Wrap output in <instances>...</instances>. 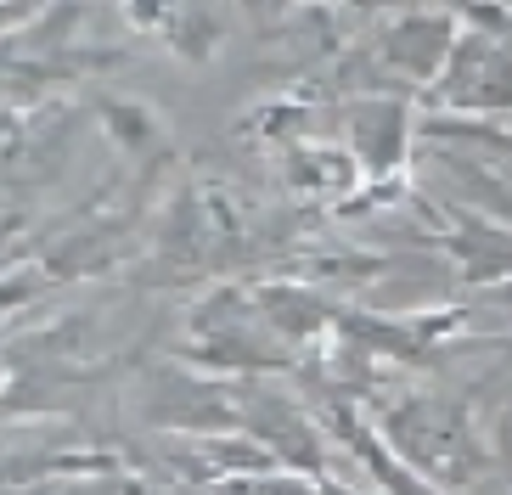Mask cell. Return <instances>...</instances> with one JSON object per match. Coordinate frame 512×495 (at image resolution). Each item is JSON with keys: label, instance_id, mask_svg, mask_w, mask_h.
Instances as JSON below:
<instances>
[{"label": "cell", "instance_id": "6da1fadb", "mask_svg": "<svg viewBox=\"0 0 512 495\" xmlns=\"http://www.w3.org/2000/svg\"><path fill=\"white\" fill-rule=\"evenodd\" d=\"M434 85L439 102L456 107V113L512 107V34H456Z\"/></svg>", "mask_w": 512, "mask_h": 495}, {"label": "cell", "instance_id": "7a4b0ae2", "mask_svg": "<svg viewBox=\"0 0 512 495\" xmlns=\"http://www.w3.org/2000/svg\"><path fill=\"white\" fill-rule=\"evenodd\" d=\"M406 102L394 96H361L349 102V147H355V164L366 175H389L406 152Z\"/></svg>", "mask_w": 512, "mask_h": 495}, {"label": "cell", "instance_id": "3957f363", "mask_svg": "<svg viewBox=\"0 0 512 495\" xmlns=\"http://www.w3.org/2000/svg\"><path fill=\"white\" fill-rule=\"evenodd\" d=\"M451 17H434V12H406L400 23L389 29V62L400 68V74L411 79H439V68H445V57H451Z\"/></svg>", "mask_w": 512, "mask_h": 495}, {"label": "cell", "instance_id": "277c9868", "mask_svg": "<svg viewBox=\"0 0 512 495\" xmlns=\"http://www.w3.org/2000/svg\"><path fill=\"white\" fill-rule=\"evenodd\" d=\"M496 445H501V456H507V462H512V411H507V417L496 422Z\"/></svg>", "mask_w": 512, "mask_h": 495}]
</instances>
